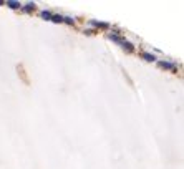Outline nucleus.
<instances>
[{
    "label": "nucleus",
    "instance_id": "f257e3e1",
    "mask_svg": "<svg viewBox=\"0 0 184 169\" xmlns=\"http://www.w3.org/2000/svg\"><path fill=\"white\" fill-rule=\"evenodd\" d=\"M17 73H18V76H20L22 81L28 86V85H30V80H28V76H27V70H25V67H23L22 63L20 65H17Z\"/></svg>",
    "mask_w": 184,
    "mask_h": 169
}]
</instances>
